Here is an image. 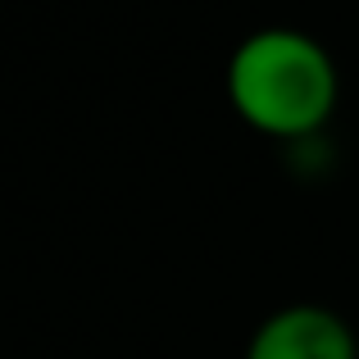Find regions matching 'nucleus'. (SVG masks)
I'll return each mask as SVG.
<instances>
[{
    "label": "nucleus",
    "mask_w": 359,
    "mask_h": 359,
    "mask_svg": "<svg viewBox=\"0 0 359 359\" xmlns=\"http://www.w3.org/2000/svg\"><path fill=\"white\" fill-rule=\"evenodd\" d=\"M228 100L255 132L300 141L337 109V64L309 32L259 27L228 60Z\"/></svg>",
    "instance_id": "1"
},
{
    "label": "nucleus",
    "mask_w": 359,
    "mask_h": 359,
    "mask_svg": "<svg viewBox=\"0 0 359 359\" xmlns=\"http://www.w3.org/2000/svg\"><path fill=\"white\" fill-rule=\"evenodd\" d=\"M245 359H359L355 332L323 305H287L255 327Z\"/></svg>",
    "instance_id": "2"
}]
</instances>
